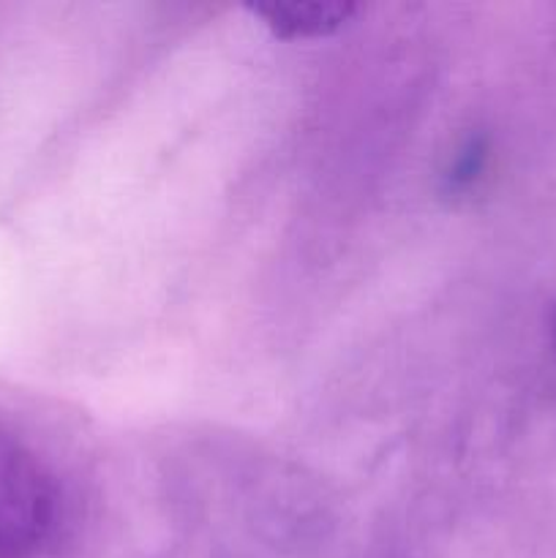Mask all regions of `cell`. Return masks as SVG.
I'll return each instance as SVG.
<instances>
[{
    "label": "cell",
    "mask_w": 556,
    "mask_h": 558,
    "mask_svg": "<svg viewBox=\"0 0 556 558\" xmlns=\"http://www.w3.org/2000/svg\"><path fill=\"white\" fill-rule=\"evenodd\" d=\"M551 336H554V343H556V311H554V319H551Z\"/></svg>",
    "instance_id": "cell-4"
},
{
    "label": "cell",
    "mask_w": 556,
    "mask_h": 558,
    "mask_svg": "<svg viewBox=\"0 0 556 558\" xmlns=\"http://www.w3.org/2000/svg\"><path fill=\"white\" fill-rule=\"evenodd\" d=\"M485 169V147L483 142H469L458 158L452 161L450 169V185L452 189H469L474 180L480 178V172Z\"/></svg>",
    "instance_id": "cell-3"
},
{
    "label": "cell",
    "mask_w": 556,
    "mask_h": 558,
    "mask_svg": "<svg viewBox=\"0 0 556 558\" xmlns=\"http://www.w3.org/2000/svg\"><path fill=\"white\" fill-rule=\"evenodd\" d=\"M65 523L63 490L27 445L0 434V558H47Z\"/></svg>",
    "instance_id": "cell-1"
},
{
    "label": "cell",
    "mask_w": 556,
    "mask_h": 558,
    "mask_svg": "<svg viewBox=\"0 0 556 558\" xmlns=\"http://www.w3.org/2000/svg\"><path fill=\"white\" fill-rule=\"evenodd\" d=\"M254 14L265 20V25L278 38H319L336 33L349 16L352 5L343 3H259Z\"/></svg>",
    "instance_id": "cell-2"
}]
</instances>
